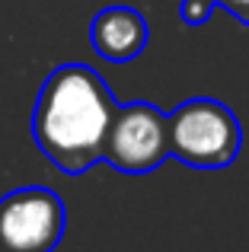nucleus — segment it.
<instances>
[{"instance_id": "obj_4", "label": "nucleus", "mask_w": 249, "mask_h": 252, "mask_svg": "<svg viewBox=\"0 0 249 252\" xmlns=\"http://www.w3.org/2000/svg\"><path fill=\"white\" fill-rule=\"evenodd\" d=\"M169 157L166 115L150 102L119 105L102 160L124 176H147Z\"/></svg>"}, {"instance_id": "obj_1", "label": "nucleus", "mask_w": 249, "mask_h": 252, "mask_svg": "<svg viewBox=\"0 0 249 252\" xmlns=\"http://www.w3.org/2000/svg\"><path fill=\"white\" fill-rule=\"evenodd\" d=\"M112 90L87 64H61L45 77L32 109L35 147L64 176H80L102 160L112 118Z\"/></svg>"}, {"instance_id": "obj_7", "label": "nucleus", "mask_w": 249, "mask_h": 252, "mask_svg": "<svg viewBox=\"0 0 249 252\" xmlns=\"http://www.w3.org/2000/svg\"><path fill=\"white\" fill-rule=\"evenodd\" d=\"M214 6H224V10L233 13L243 26H249V0H214Z\"/></svg>"}, {"instance_id": "obj_6", "label": "nucleus", "mask_w": 249, "mask_h": 252, "mask_svg": "<svg viewBox=\"0 0 249 252\" xmlns=\"http://www.w3.org/2000/svg\"><path fill=\"white\" fill-rule=\"evenodd\" d=\"M211 10H214V0H182V19H186L188 26L208 23Z\"/></svg>"}, {"instance_id": "obj_5", "label": "nucleus", "mask_w": 249, "mask_h": 252, "mask_svg": "<svg viewBox=\"0 0 249 252\" xmlns=\"http://www.w3.org/2000/svg\"><path fill=\"white\" fill-rule=\"evenodd\" d=\"M150 38L147 19L134 10V6H106L93 16V26H90V45L99 58L112 64H124L134 61L144 51Z\"/></svg>"}, {"instance_id": "obj_2", "label": "nucleus", "mask_w": 249, "mask_h": 252, "mask_svg": "<svg viewBox=\"0 0 249 252\" xmlns=\"http://www.w3.org/2000/svg\"><path fill=\"white\" fill-rule=\"evenodd\" d=\"M166 134L169 157L192 169H224L243 147V128L237 115L218 99L182 102L166 115Z\"/></svg>"}, {"instance_id": "obj_8", "label": "nucleus", "mask_w": 249, "mask_h": 252, "mask_svg": "<svg viewBox=\"0 0 249 252\" xmlns=\"http://www.w3.org/2000/svg\"><path fill=\"white\" fill-rule=\"evenodd\" d=\"M0 252H3V249H0Z\"/></svg>"}, {"instance_id": "obj_3", "label": "nucleus", "mask_w": 249, "mask_h": 252, "mask_svg": "<svg viewBox=\"0 0 249 252\" xmlns=\"http://www.w3.org/2000/svg\"><path fill=\"white\" fill-rule=\"evenodd\" d=\"M64 201L45 185L13 189L0 198V249L55 252L64 236Z\"/></svg>"}]
</instances>
